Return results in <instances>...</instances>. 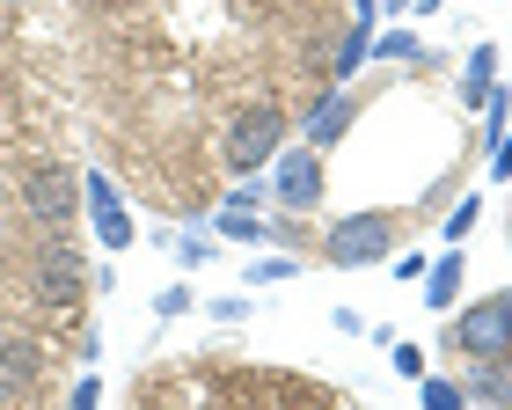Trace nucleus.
Here are the masks:
<instances>
[{
	"label": "nucleus",
	"instance_id": "nucleus-1",
	"mask_svg": "<svg viewBox=\"0 0 512 410\" xmlns=\"http://www.w3.org/2000/svg\"><path fill=\"white\" fill-rule=\"evenodd\" d=\"M278 140H286V118H278L271 103H256L249 118H235V140H227V162H235V169L249 176V169H264L271 154H278Z\"/></svg>",
	"mask_w": 512,
	"mask_h": 410
},
{
	"label": "nucleus",
	"instance_id": "nucleus-2",
	"mask_svg": "<svg viewBox=\"0 0 512 410\" xmlns=\"http://www.w3.org/2000/svg\"><path fill=\"white\" fill-rule=\"evenodd\" d=\"M454 345H461V352H476V359H505V352H512V315H505V301H476V308H461Z\"/></svg>",
	"mask_w": 512,
	"mask_h": 410
},
{
	"label": "nucleus",
	"instance_id": "nucleus-3",
	"mask_svg": "<svg viewBox=\"0 0 512 410\" xmlns=\"http://www.w3.org/2000/svg\"><path fill=\"white\" fill-rule=\"evenodd\" d=\"M388 213H352V220H337L330 227V264H374L388 257Z\"/></svg>",
	"mask_w": 512,
	"mask_h": 410
},
{
	"label": "nucleus",
	"instance_id": "nucleus-4",
	"mask_svg": "<svg viewBox=\"0 0 512 410\" xmlns=\"http://www.w3.org/2000/svg\"><path fill=\"white\" fill-rule=\"evenodd\" d=\"M22 205H30L44 227H66V220H74V205H81V176H66V169L22 176Z\"/></svg>",
	"mask_w": 512,
	"mask_h": 410
},
{
	"label": "nucleus",
	"instance_id": "nucleus-5",
	"mask_svg": "<svg viewBox=\"0 0 512 410\" xmlns=\"http://www.w3.org/2000/svg\"><path fill=\"white\" fill-rule=\"evenodd\" d=\"M81 198H88V220H96V235H103V249H125V242H132V213H125V198H118V184H110V176H96V169H88V176H81Z\"/></svg>",
	"mask_w": 512,
	"mask_h": 410
},
{
	"label": "nucleus",
	"instance_id": "nucleus-6",
	"mask_svg": "<svg viewBox=\"0 0 512 410\" xmlns=\"http://www.w3.org/2000/svg\"><path fill=\"white\" fill-rule=\"evenodd\" d=\"M278 205H286V213H308V205L322 198V162H315V147H293L286 162H278Z\"/></svg>",
	"mask_w": 512,
	"mask_h": 410
},
{
	"label": "nucleus",
	"instance_id": "nucleus-7",
	"mask_svg": "<svg viewBox=\"0 0 512 410\" xmlns=\"http://www.w3.org/2000/svg\"><path fill=\"white\" fill-rule=\"evenodd\" d=\"M37 293H44V301H74V293H81V257H74V249H44V257H37Z\"/></svg>",
	"mask_w": 512,
	"mask_h": 410
},
{
	"label": "nucleus",
	"instance_id": "nucleus-8",
	"mask_svg": "<svg viewBox=\"0 0 512 410\" xmlns=\"http://www.w3.org/2000/svg\"><path fill=\"white\" fill-rule=\"evenodd\" d=\"M37 389V345H0V403Z\"/></svg>",
	"mask_w": 512,
	"mask_h": 410
},
{
	"label": "nucleus",
	"instance_id": "nucleus-9",
	"mask_svg": "<svg viewBox=\"0 0 512 410\" xmlns=\"http://www.w3.org/2000/svg\"><path fill=\"white\" fill-rule=\"evenodd\" d=\"M469 396H483L491 410H512V352H505V359H476Z\"/></svg>",
	"mask_w": 512,
	"mask_h": 410
},
{
	"label": "nucleus",
	"instance_id": "nucleus-10",
	"mask_svg": "<svg viewBox=\"0 0 512 410\" xmlns=\"http://www.w3.org/2000/svg\"><path fill=\"white\" fill-rule=\"evenodd\" d=\"M344 125H352V103H344L337 88H330V96H322V103L308 110V147H330V140H337Z\"/></svg>",
	"mask_w": 512,
	"mask_h": 410
},
{
	"label": "nucleus",
	"instance_id": "nucleus-11",
	"mask_svg": "<svg viewBox=\"0 0 512 410\" xmlns=\"http://www.w3.org/2000/svg\"><path fill=\"white\" fill-rule=\"evenodd\" d=\"M454 293H461V249H447V257L432 264V279H425V308H454Z\"/></svg>",
	"mask_w": 512,
	"mask_h": 410
},
{
	"label": "nucleus",
	"instance_id": "nucleus-12",
	"mask_svg": "<svg viewBox=\"0 0 512 410\" xmlns=\"http://www.w3.org/2000/svg\"><path fill=\"white\" fill-rule=\"evenodd\" d=\"M491 81H498V44H476V52H469V81H461V96L483 103V96H491Z\"/></svg>",
	"mask_w": 512,
	"mask_h": 410
},
{
	"label": "nucleus",
	"instance_id": "nucleus-13",
	"mask_svg": "<svg viewBox=\"0 0 512 410\" xmlns=\"http://www.w3.org/2000/svg\"><path fill=\"white\" fill-rule=\"evenodd\" d=\"M220 235H235V242H271L278 227H264L256 213H242V205H227V213H220Z\"/></svg>",
	"mask_w": 512,
	"mask_h": 410
},
{
	"label": "nucleus",
	"instance_id": "nucleus-14",
	"mask_svg": "<svg viewBox=\"0 0 512 410\" xmlns=\"http://www.w3.org/2000/svg\"><path fill=\"white\" fill-rule=\"evenodd\" d=\"M366 52H374V22H352V37H344V52H337V74H359Z\"/></svg>",
	"mask_w": 512,
	"mask_h": 410
},
{
	"label": "nucleus",
	"instance_id": "nucleus-15",
	"mask_svg": "<svg viewBox=\"0 0 512 410\" xmlns=\"http://www.w3.org/2000/svg\"><path fill=\"white\" fill-rule=\"evenodd\" d=\"M461 396H469L461 381H432L425 374V410H461Z\"/></svg>",
	"mask_w": 512,
	"mask_h": 410
},
{
	"label": "nucleus",
	"instance_id": "nucleus-16",
	"mask_svg": "<svg viewBox=\"0 0 512 410\" xmlns=\"http://www.w3.org/2000/svg\"><path fill=\"white\" fill-rule=\"evenodd\" d=\"M374 59H417V37H410V30H388V37H374Z\"/></svg>",
	"mask_w": 512,
	"mask_h": 410
},
{
	"label": "nucleus",
	"instance_id": "nucleus-17",
	"mask_svg": "<svg viewBox=\"0 0 512 410\" xmlns=\"http://www.w3.org/2000/svg\"><path fill=\"white\" fill-rule=\"evenodd\" d=\"M476 213H483V205H476V198H461L454 213H447V242H461V235H469V227H476Z\"/></svg>",
	"mask_w": 512,
	"mask_h": 410
},
{
	"label": "nucleus",
	"instance_id": "nucleus-18",
	"mask_svg": "<svg viewBox=\"0 0 512 410\" xmlns=\"http://www.w3.org/2000/svg\"><path fill=\"white\" fill-rule=\"evenodd\" d=\"M286 271H293V257H264V264L249 271V279H256V286H271V279H286Z\"/></svg>",
	"mask_w": 512,
	"mask_h": 410
},
{
	"label": "nucleus",
	"instance_id": "nucleus-19",
	"mask_svg": "<svg viewBox=\"0 0 512 410\" xmlns=\"http://www.w3.org/2000/svg\"><path fill=\"white\" fill-rule=\"evenodd\" d=\"M103 403V389H96V381H81V389H74V403H66V410H96Z\"/></svg>",
	"mask_w": 512,
	"mask_h": 410
},
{
	"label": "nucleus",
	"instance_id": "nucleus-20",
	"mask_svg": "<svg viewBox=\"0 0 512 410\" xmlns=\"http://www.w3.org/2000/svg\"><path fill=\"white\" fill-rule=\"evenodd\" d=\"M491 176H512V132L498 140V162H491Z\"/></svg>",
	"mask_w": 512,
	"mask_h": 410
},
{
	"label": "nucleus",
	"instance_id": "nucleus-21",
	"mask_svg": "<svg viewBox=\"0 0 512 410\" xmlns=\"http://www.w3.org/2000/svg\"><path fill=\"white\" fill-rule=\"evenodd\" d=\"M381 8H395V15H403V8H417V0H381Z\"/></svg>",
	"mask_w": 512,
	"mask_h": 410
},
{
	"label": "nucleus",
	"instance_id": "nucleus-22",
	"mask_svg": "<svg viewBox=\"0 0 512 410\" xmlns=\"http://www.w3.org/2000/svg\"><path fill=\"white\" fill-rule=\"evenodd\" d=\"M498 301H505V315H512V293H498Z\"/></svg>",
	"mask_w": 512,
	"mask_h": 410
}]
</instances>
